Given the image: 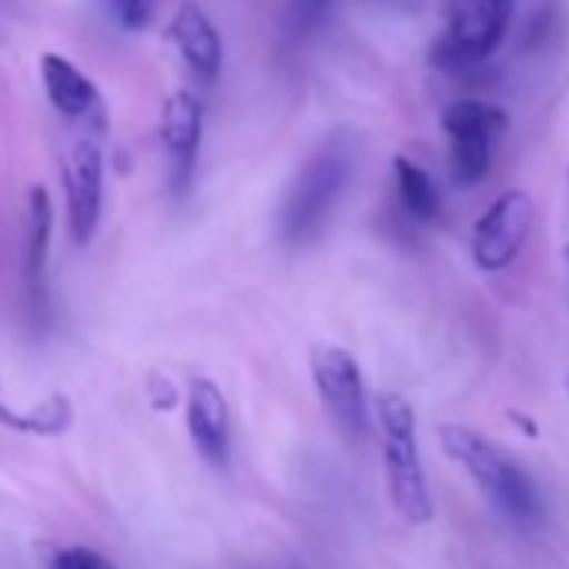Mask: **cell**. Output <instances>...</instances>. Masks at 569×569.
<instances>
[{
    "label": "cell",
    "instance_id": "obj_12",
    "mask_svg": "<svg viewBox=\"0 0 569 569\" xmlns=\"http://www.w3.org/2000/svg\"><path fill=\"white\" fill-rule=\"evenodd\" d=\"M41 81H44L48 101L64 118H88L101 108V98H98V88L91 84V78L78 64H71L68 58H61L54 51L41 58Z\"/></svg>",
    "mask_w": 569,
    "mask_h": 569
},
{
    "label": "cell",
    "instance_id": "obj_18",
    "mask_svg": "<svg viewBox=\"0 0 569 569\" xmlns=\"http://www.w3.org/2000/svg\"><path fill=\"white\" fill-rule=\"evenodd\" d=\"M566 258H569V244H566Z\"/></svg>",
    "mask_w": 569,
    "mask_h": 569
},
{
    "label": "cell",
    "instance_id": "obj_10",
    "mask_svg": "<svg viewBox=\"0 0 569 569\" xmlns=\"http://www.w3.org/2000/svg\"><path fill=\"white\" fill-rule=\"evenodd\" d=\"M188 432L198 446V452L224 469L231 456V419H228V402L221 389L211 379H194L188 389Z\"/></svg>",
    "mask_w": 569,
    "mask_h": 569
},
{
    "label": "cell",
    "instance_id": "obj_15",
    "mask_svg": "<svg viewBox=\"0 0 569 569\" xmlns=\"http://www.w3.org/2000/svg\"><path fill=\"white\" fill-rule=\"evenodd\" d=\"M98 4L124 31H141L154 18V0H98Z\"/></svg>",
    "mask_w": 569,
    "mask_h": 569
},
{
    "label": "cell",
    "instance_id": "obj_14",
    "mask_svg": "<svg viewBox=\"0 0 569 569\" xmlns=\"http://www.w3.org/2000/svg\"><path fill=\"white\" fill-rule=\"evenodd\" d=\"M392 171H396V188H399L402 208H406L416 221H432V218H439L442 201H439V191H436L432 178H429L416 161H409V158H402V154L392 161Z\"/></svg>",
    "mask_w": 569,
    "mask_h": 569
},
{
    "label": "cell",
    "instance_id": "obj_13",
    "mask_svg": "<svg viewBox=\"0 0 569 569\" xmlns=\"http://www.w3.org/2000/svg\"><path fill=\"white\" fill-rule=\"evenodd\" d=\"M51 224H54V204L51 194L34 184L28 194V244H24V289L28 302L38 306L44 299V268H48V248H51Z\"/></svg>",
    "mask_w": 569,
    "mask_h": 569
},
{
    "label": "cell",
    "instance_id": "obj_11",
    "mask_svg": "<svg viewBox=\"0 0 569 569\" xmlns=\"http://www.w3.org/2000/svg\"><path fill=\"white\" fill-rule=\"evenodd\" d=\"M171 41L174 48L181 51L184 64L191 68V74L204 84L218 81L221 74V58H224V48H221V34L218 28L211 24V18L198 8V4H181L178 14L171 18Z\"/></svg>",
    "mask_w": 569,
    "mask_h": 569
},
{
    "label": "cell",
    "instance_id": "obj_5",
    "mask_svg": "<svg viewBox=\"0 0 569 569\" xmlns=\"http://www.w3.org/2000/svg\"><path fill=\"white\" fill-rule=\"evenodd\" d=\"M442 134L449 141V168L456 184H479L492 168V148L506 131V111L486 101H452L442 118Z\"/></svg>",
    "mask_w": 569,
    "mask_h": 569
},
{
    "label": "cell",
    "instance_id": "obj_7",
    "mask_svg": "<svg viewBox=\"0 0 569 569\" xmlns=\"http://www.w3.org/2000/svg\"><path fill=\"white\" fill-rule=\"evenodd\" d=\"M532 198L526 191H506L499 194L476 221L472 228V261L482 271H502L516 261L522 251L529 231H532Z\"/></svg>",
    "mask_w": 569,
    "mask_h": 569
},
{
    "label": "cell",
    "instance_id": "obj_1",
    "mask_svg": "<svg viewBox=\"0 0 569 569\" xmlns=\"http://www.w3.org/2000/svg\"><path fill=\"white\" fill-rule=\"evenodd\" d=\"M439 446L452 462H459L472 476L479 492L506 519H512L519 526H532L542 516V496H539L536 482L496 442H489L486 436H479L469 426H442Z\"/></svg>",
    "mask_w": 569,
    "mask_h": 569
},
{
    "label": "cell",
    "instance_id": "obj_8",
    "mask_svg": "<svg viewBox=\"0 0 569 569\" xmlns=\"http://www.w3.org/2000/svg\"><path fill=\"white\" fill-rule=\"evenodd\" d=\"M68 234L74 244H88L101 221L104 204V158L94 141H78L64 161Z\"/></svg>",
    "mask_w": 569,
    "mask_h": 569
},
{
    "label": "cell",
    "instance_id": "obj_9",
    "mask_svg": "<svg viewBox=\"0 0 569 569\" xmlns=\"http://www.w3.org/2000/svg\"><path fill=\"white\" fill-rule=\"evenodd\" d=\"M201 128H204L201 101L191 91H174L161 111V144H164L168 161H171L174 191H184L191 174H194V161H198V148H201Z\"/></svg>",
    "mask_w": 569,
    "mask_h": 569
},
{
    "label": "cell",
    "instance_id": "obj_4",
    "mask_svg": "<svg viewBox=\"0 0 569 569\" xmlns=\"http://www.w3.org/2000/svg\"><path fill=\"white\" fill-rule=\"evenodd\" d=\"M516 0H452L449 24L432 44L429 58L442 71H469L496 54L506 41Z\"/></svg>",
    "mask_w": 569,
    "mask_h": 569
},
{
    "label": "cell",
    "instance_id": "obj_16",
    "mask_svg": "<svg viewBox=\"0 0 569 569\" xmlns=\"http://www.w3.org/2000/svg\"><path fill=\"white\" fill-rule=\"evenodd\" d=\"M48 569H114V566L88 546H71V549H58Z\"/></svg>",
    "mask_w": 569,
    "mask_h": 569
},
{
    "label": "cell",
    "instance_id": "obj_17",
    "mask_svg": "<svg viewBox=\"0 0 569 569\" xmlns=\"http://www.w3.org/2000/svg\"><path fill=\"white\" fill-rule=\"evenodd\" d=\"M329 4H332V0H296V8H299V14L306 21H322L326 11H329Z\"/></svg>",
    "mask_w": 569,
    "mask_h": 569
},
{
    "label": "cell",
    "instance_id": "obj_2",
    "mask_svg": "<svg viewBox=\"0 0 569 569\" xmlns=\"http://www.w3.org/2000/svg\"><path fill=\"white\" fill-rule=\"evenodd\" d=\"M372 406H376L382 462H386L392 502L412 526H426L436 516V506H432V492L422 472L416 409L396 392H379Z\"/></svg>",
    "mask_w": 569,
    "mask_h": 569
},
{
    "label": "cell",
    "instance_id": "obj_3",
    "mask_svg": "<svg viewBox=\"0 0 569 569\" xmlns=\"http://www.w3.org/2000/svg\"><path fill=\"white\" fill-rule=\"evenodd\" d=\"M352 178V154L342 141L322 144L296 174L278 208V231L289 244H309L322 234L342 188Z\"/></svg>",
    "mask_w": 569,
    "mask_h": 569
},
{
    "label": "cell",
    "instance_id": "obj_6",
    "mask_svg": "<svg viewBox=\"0 0 569 569\" xmlns=\"http://www.w3.org/2000/svg\"><path fill=\"white\" fill-rule=\"evenodd\" d=\"M312 382L316 392L322 399V406L329 409V416L336 419V426L346 436H366L369 429V399H366V382L359 372V362L352 359V352H346L342 346H316L312 349Z\"/></svg>",
    "mask_w": 569,
    "mask_h": 569
}]
</instances>
